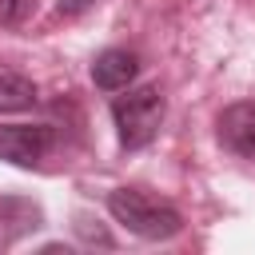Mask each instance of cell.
Segmentation results:
<instances>
[{
  "instance_id": "cell-1",
  "label": "cell",
  "mask_w": 255,
  "mask_h": 255,
  "mask_svg": "<svg viewBox=\"0 0 255 255\" xmlns=\"http://www.w3.org/2000/svg\"><path fill=\"white\" fill-rule=\"evenodd\" d=\"M108 211L116 223H124L139 239H171L183 231V215L171 203H159L139 187H116L108 195Z\"/></svg>"
},
{
  "instance_id": "cell-2",
  "label": "cell",
  "mask_w": 255,
  "mask_h": 255,
  "mask_svg": "<svg viewBox=\"0 0 255 255\" xmlns=\"http://www.w3.org/2000/svg\"><path fill=\"white\" fill-rule=\"evenodd\" d=\"M163 96L155 84H143V88H124V96L112 100V124H116V135H120V147L128 151H139L155 139L159 124H163Z\"/></svg>"
},
{
  "instance_id": "cell-3",
  "label": "cell",
  "mask_w": 255,
  "mask_h": 255,
  "mask_svg": "<svg viewBox=\"0 0 255 255\" xmlns=\"http://www.w3.org/2000/svg\"><path fill=\"white\" fill-rule=\"evenodd\" d=\"M56 147V131L48 124H8L0 128V159L16 167H36Z\"/></svg>"
},
{
  "instance_id": "cell-4",
  "label": "cell",
  "mask_w": 255,
  "mask_h": 255,
  "mask_svg": "<svg viewBox=\"0 0 255 255\" xmlns=\"http://www.w3.org/2000/svg\"><path fill=\"white\" fill-rule=\"evenodd\" d=\"M219 143L243 159H255V100H239L219 112Z\"/></svg>"
},
{
  "instance_id": "cell-5",
  "label": "cell",
  "mask_w": 255,
  "mask_h": 255,
  "mask_svg": "<svg viewBox=\"0 0 255 255\" xmlns=\"http://www.w3.org/2000/svg\"><path fill=\"white\" fill-rule=\"evenodd\" d=\"M135 76H139V56L128 48H104L92 60V84L100 92H124V88H131Z\"/></svg>"
},
{
  "instance_id": "cell-6",
  "label": "cell",
  "mask_w": 255,
  "mask_h": 255,
  "mask_svg": "<svg viewBox=\"0 0 255 255\" xmlns=\"http://www.w3.org/2000/svg\"><path fill=\"white\" fill-rule=\"evenodd\" d=\"M32 104H36V84L24 72L0 64V112H24Z\"/></svg>"
},
{
  "instance_id": "cell-7",
  "label": "cell",
  "mask_w": 255,
  "mask_h": 255,
  "mask_svg": "<svg viewBox=\"0 0 255 255\" xmlns=\"http://www.w3.org/2000/svg\"><path fill=\"white\" fill-rule=\"evenodd\" d=\"M28 0H0V24H16Z\"/></svg>"
},
{
  "instance_id": "cell-8",
  "label": "cell",
  "mask_w": 255,
  "mask_h": 255,
  "mask_svg": "<svg viewBox=\"0 0 255 255\" xmlns=\"http://www.w3.org/2000/svg\"><path fill=\"white\" fill-rule=\"evenodd\" d=\"M56 4H60V12H64V16H80V12H84V8H92L96 0H56Z\"/></svg>"
}]
</instances>
